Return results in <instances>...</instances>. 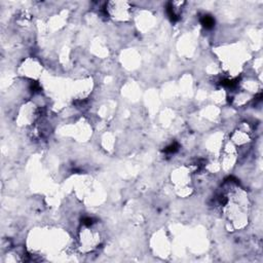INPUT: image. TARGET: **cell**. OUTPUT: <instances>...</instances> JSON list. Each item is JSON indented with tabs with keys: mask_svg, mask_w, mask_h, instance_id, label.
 I'll return each mask as SVG.
<instances>
[{
	"mask_svg": "<svg viewBox=\"0 0 263 263\" xmlns=\"http://www.w3.org/2000/svg\"><path fill=\"white\" fill-rule=\"evenodd\" d=\"M214 19L210 16H204L203 19V25L206 27V28H212L214 26Z\"/></svg>",
	"mask_w": 263,
	"mask_h": 263,
	"instance_id": "6da1fadb",
	"label": "cell"
}]
</instances>
